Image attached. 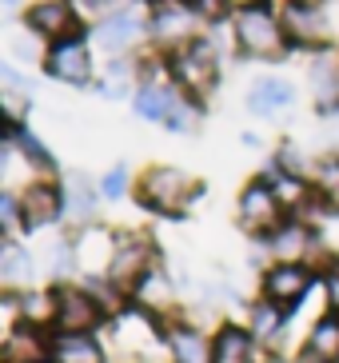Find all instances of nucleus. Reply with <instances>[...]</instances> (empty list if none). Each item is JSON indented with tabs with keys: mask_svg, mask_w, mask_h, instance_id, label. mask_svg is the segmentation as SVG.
<instances>
[{
	"mask_svg": "<svg viewBox=\"0 0 339 363\" xmlns=\"http://www.w3.org/2000/svg\"><path fill=\"white\" fill-rule=\"evenodd\" d=\"M196 192H200V184L188 180V176L176 172V168H152L148 176H144V188H140L144 203H148V208H160V212H180Z\"/></svg>",
	"mask_w": 339,
	"mask_h": 363,
	"instance_id": "3",
	"label": "nucleus"
},
{
	"mask_svg": "<svg viewBox=\"0 0 339 363\" xmlns=\"http://www.w3.org/2000/svg\"><path fill=\"white\" fill-rule=\"evenodd\" d=\"M21 144H24V156H28V160H40V164H48V152H44V148H40V144H36L32 136H24V132H21Z\"/></svg>",
	"mask_w": 339,
	"mask_h": 363,
	"instance_id": "31",
	"label": "nucleus"
},
{
	"mask_svg": "<svg viewBox=\"0 0 339 363\" xmlns=\"http://www.w3.org/2000/svg\"><path fill=\"white\" fill-rule=\"evenodd\" d=\"M308 355L316 363H335L339 359V320H319L308 340Z\"/></svg>",
	"mask_w": 339,
	"mask_h": 363,
	"instance_id": "20",
	"label": "nucleus"
},
{
	"mask_svg": "<svg viewBox=\"0 0 339 363\" xmlns=\"http://www.w3.org/2000/svg\"><path fill=\"white\" fill-rule=\"evenodd\" d=\"M228 4H240V9H252V4H260V0H228Z\"/></svg>",
	"mask_w": 339,
	"mask_h": 363,
	"instance_id": "33",
	"label": "nucleus"
},
{
	"mask_svg": "<svg viewBox=\"0 0 339 363\" xmlns=\"http://www.w3.org/2000/svg\"><path fill=\"white\" fill-rule=\"evenodd\" d=\"M148 264H152V247L132 240L128 247H120L112 256V284L116 288H136L140 279L148 276Z\"/></svg>",
	"mask_w": 339,
	"mask_h": 363,
	"instance_id": "11",
	"label": "nucleus"
},
{
	"mask_svg": "<svg viewBox=\"0 0 339 363\" xmlns=\"http://www.w3.org/2000/svg\"><path fill=\"white\" fill-rule=\"evenodd\" d=\"M48 359V343L36 328H12L4 347H0V363H44Z\"/></svg>",
	"mask_w": 339,
	"mask_h": 363,
	"instance_id": "13",
	"label": "nucleus"
},
{
	"mask_svg": "<svg viewBox=\"0 0 339 363\" xmlns=\"http://www.w3.org/2000/svg\"><path fill=\"white\" fill-rule=\"evenodd\" d=\"M128 0H76V9L88 12V16H100V21H108V16H116V12H124Z\"/></svg>",
	"mask_w": 339,
	"mask_h": 363,
	"instance_id": "28",
	"label": "nucleus"
},
{
	"mask_svg": "<svg viewBox=\"0 0 339 363\" xmlns=\"http://www.w3.org/2000/svg\"><path fill=\"white\" fill-rule=\"evenodd\" d=\"M128 80H132V68H128L124 60H112V68H108L104 80H100V92H104V96H124Z\"/></svg>",
	"mask_w": 339,
	"mask_h": 363,
	"instance_id": "23",
	"label": "nucleus"
},
{
	"mask_svg": "<svg viewBox=\"0 0 339 363\" xmlns=\"http://www.w3.org/2000/svg\"><path fill=\"white\" fill-rule=\"evenodd\" d=\"M168 124H172V128H191V124H196V112H191V104H184V100H176V108H172Z\"/></svg>",
	"mask_w": 339,
	"mask_h": 363,
	"instance_id": "29",
	"label": "nucleus"
},
{
	"mask_svg": "<svg viewBox=\"0 0 339 363\" xmlns=\"http://www.w3.org/2000/svg\"><path fill=\"white\" fill-rule=\"evenodd\" d=\"M279 208H284V200H279L276 192H267L264 184H255V188L244 192V200H240V220H244L248 228H255V232H276Z\"/></svg>",
	"mask_w": 339,
	"mask_h": 363,
	"instance_id": "8",
	"label": "nucleus"
},
{
	"mask_svg": "<svg viewBox=\"0 0 339 363\" xmlns=\"http://www.w3.org/2000/svg\"><path fill=\"white\" fill-rule=\"evenodd\" d=\"M331 299L339 303V276H331Z\"/></svg>",
	"mask_w": 339,
	"mask_h": 363,
	"instance_id": "32",
	"label": "nucleus"
},
{
	"mask_svg": "<svg viewBox=\"0 0 339 363\" xmlns=\"http://www.w3.org/2000/svg\"><path fill=\"white\" fill-rule=\"evenodd\" d=\"M252 320H255V335H276L279 320H284V308L267 299V303H260V308H255V315H252Z\"/></svg>",
	"mask_w": 339,
	"mask_h": 363,
	"instance_id": "25",
	"label": "nucleus"
},
{
	"mask_svg": "<svg viewBox=\"0 0 339 363\" xmlns=\"http://www.w3.org/2000/svg\"><path fill=\"white\" fill-rule=\"evenodd\" d=\"M48 72L64 84H88L92 76V56H88V44L68 36V40H56L52 52H48Z\"/></svg>",
	"mask_w": 339,
	"mask_h": 363,
	"instance_id": "4",
	"label": "nucleus"
},
{
	"mask_svg": "<svg viewBox=\"0 0 339 363\" xmlns=\"http://www.w3.org/2000/svg\"><path fill=\"white\" fill-rule=\"evenodd\" d=\"M235 40H240V48L248 56H264V60H276L287 48L284 21L272 16L267 9H260V4H252V9H244L235 16Z\"/></svg>",
	"mask_w": 339,
	"mask_h": 363,
	"instance_id": "1",
	"label": "nucleus"
},
{
	"mask_svg": "<svg viewBox=\"0 0 339 363\" xmlns=\"http://www.w3.org/2000/svg\"><path fill=\"white\" fill-rule=\"evenodd\" d=\"M0 259H4V264H0V276L9 279V284H12V279H21L24 272H28V267H24V264H28V256H24V252H21L16 244L4 247V256H0Z\"/></svg>",
	"mask_w": 339,
	"mask_h": 363,
	"instance_id": "26",
	"label": "nucleus"
},
{
	"mask_svg": "<svg viewBox=\"0 0 339 363\" xmlns=\"http://www.w3.org/2000/svg\"><path fill=\"white\" fill-rule=\"evenodd\" d=\"M172 72L188 88L191 96H204V92H212L216 88V76H220V65H216V52L208 48L204 40H191L184 48H176L172 56Z\"/></svg>",
	"mask_w": 339,
	"mask_h": 363,
	"instance_id": "2",
	"label": "nucleus"
},
{
	"mask_svg": "<svg viewBox=\"0 0 339 363\" xmlns=\"http://www.w3.org/2000/svg\"><path fill=\"white\" fill-rule=\"evenodd\" d=\"M212 363H252V335L244 328H223L212 343Z\"/></svg>",
	"mask_w": 339,
	"mask_h": 363,
	"instance_id": "16",
	"label": "nucleus"
},
{
	"mask_svg": "<svg viewBox=\"0 0 339 363\" xmlns=\"http://www.w3.org/2000/svg\"><path fill=\"white\" fill-rule=\"evenodd\" d=\"M291 104V84L287 80H255L252 92H248V108L260 112V116H276Z\"/></svg>",
	"mask_w": 339,
	"mask_h": 363,
	"instance_id": "15",
	"label": "nucleus"
},
{
	"mask_svg": "<svg viewBox=\"0 0 339 363\" xmlns=\"http://www.w3.org/2000/svg\"><path fill=\"white\" fill-rule=\"evenodd\" d=\"M308 284H311L308 267H299V264H279L276 272L267 276L264 291H267V299H272V303H279V308L291 311L299 299L308 296Z\"/></svg>",
	"mask_w": 339,
	"mask_h": 363,
	"instance_id": "9",
	"label": "nucleus"
},
{
	"mask_svg": "<svg viewBox=\"0 0 339 363\" xmlns=\"http://www.w3.org/2000/svg\"><path fill=\"white\" fill-rule=\"evenodd\" d=\"M279 21H284L287 40H296V44H319L328 36V21H323V12L311 0H291Z\"/></svg>",
	"mask_w": 339,
	"mask_h": 363,
	"instance_id": "6",
	"label": "nucleus"
},
{
	"mask_svg": "<svg viewBox=\"0 0 339 363\" xmlns=\"http://www.w3.org/2000/svg\"><path fill=\"white\" fill-rule=\"evenodd\" d=\"M100 188H104V196H120V192H124V168L108 172V176H104V184H100Z\"/></svg>",
	"mask_w": 339,
	"mask_h": 363,
	"instance_id": "30",
	"label": "nucleus"
},
{
	"mask_svg": "<svg viewBox=\"0 0 339 363\" xmlns=\"http://www.w3.org/2000/svg\"><path fill=\"white\" fill-rule=\"evenodd\" d=\"M52 359L56 363H104V355H100L96 340H88V335H60L52 347Z\"/></svg>",
	"mask_w": 339,
	"mask_h": 363,
	"instance_id": "18",
	"label": "nucleus"
},
{
	"mask_svg": "<svg viewBox=\"0 0 339 363\" xmlns=\"http://www.w3.org/2000/svg\"><path fill=\"white\" fill-rule=\"evenodd\" d=\"M335 363H339V359H335Z\"/></svg>",
	"mask_w": 339,
	"mask_h": 363,
	"instance_id": "35",
	"label": "nucleus"
},
{
	"mask_svg": "<svg viewBox=\"0 0 339 363\" xmlns=\"http://www.w3.org/2000/svg\"><path fill=\"white\" fill-rule=\"evenodd\" d=\"M140 36H144V21L136 12H116V16L100 21V28H96V44L104 52H124L128 44H136Z\"/></svg>",
	"mask_w": 339,
	"mask_h": 363,
	"instance_id": "10",
	"label": "nucleus"
},
{
	"mask_svg": "<svg viewBox=\"0 0 339 363\" xmlns=\"http://www.w3.org/2000/svg\"><path fill=\"white\" fill-rule=\"evenodd\" d=\"M136 296H140L144 308H156V303H160V308H168V284H164L160 276H152V272L144 276V284L136 288Z\"/></svg>",
	"mask_w": 339,
	"mask_h": 363,
	"instance_id": "24",
	"label": "nucleus"
},
{
	"mask_svg": "<svg viewBox=\"0 0 339 363\" xmlns=\"http://www.w3.org/2000/svg\"><path fill=\"white\" fill-rule=\"evenodd\" d=\"M64 200L56 188H48V184H36V188H28L21 200V216H24V224L28 228H44V224H52L56 216H60Z\"/></svg>",
	"mask_w": 339,
	"mask_h": 363,
	"instance_id": "14",
	"label": "nucleus"
},
{
	"mask_svg": "<svg viewBox=\"0 0 339 363\" xmlns=\"http://www.w3.org/2000/svg\"><path fill=\"white\" fill-rule=\"evenodd\" d=\"M172 359L176 363H212V347L204 343L200 331L176 328L172 331Z\"/></svg>",
	"mask_w": 339,
	"mask_h": 363,
	"instance_id": "19",
	"label": "nucleus"
},
{
	"mask_svg": "<svg viewBox=\"0 0 339 363\" xmlns=\"http://www.w3.org/2000/svg\"><path fill=\"white\" fill-rule=\"evenodd\" d=\"M272 247H276V256L284 264H299V256L311 247V235L304 228H276L272 232Z\"/></svg>",
	"mask_w": 339,
	"mask_h": 363,
	"instance_id": "21",
	"label": "nucleus"
},
{
	"mask_svg": "<svg viewBox=\"0 0 339 363\" xmlns=\"http://www.w3.org/2000/svg\"><path fill=\"white\" fill-rule=\"evenodd\" d=\"M28 28L40 36H52V40H68L76 33V4H64V0H40V4H32Z\"/></svg>",
	"mask_w": 339,
	"mask_h": 363,
	"instance_id": "7",
	"label": "nucleus"
},
{
	"mask_svg": "<svg viewBox=\"0 0 339 363\" xmlns=\"http://www.w3.org/2000/svg\"><path fill=\"white\" fill-rule=\"evenodd\" d=\"M172 108H176V96H172L164 84H156V80H152V84H144L136 92V112L144 120H164V124H168Z\"/></svg>",
	"mask_w": 339,
	"mask_h": 363,
	"instance_id": "17",
	"label": "nucleus"
},
{
	"mask_svg": "<svg viewBox=\"0 0 339 363\" xmlns=\"http://www.w3.org/2000/svg\"><path fill=\"white\" fill-rule=\"evenodd\" d=\"M316 92H319L323 100H328V104L335 100V92H339V68L331 65V60H328L323 68L316 65Z\"/></svg>",
	"mask_w": 339,
	"mask_h": 363,
	"instance_id": "27",
	"label": "nucleus"
},
{
	"mask_svg": "<svg viewBox=\"0 0 339 363\" xmlns=\"http://www.w3.org/2000/svg\"><path fill=\"white\" fill-rule=\"evenodd\" d=\"M152 33L168 48H184L196 40V16H191V9H160L152 21Z\"/></svg>",
	"mask_w": 339,
	"mask_h": 363,
	"instance_id": "12",
	"label": "nucleus"
},
{
	"mask_svg": "<svg viewBox=\"0 0 339 363\" xmlns=\"http://www.w3.org/2000/svg\"><path fill=\"white\" fill-rule=\"evenodd\" d=\"M100 323V303L84 291H60L56 296V328L64 335H88Z\"/></svg>",
	"mask_w": 339,
	"mask_h": 363,
	"instance_id": "5",
	"label": "nucleus"
},
{
	"mask_svg": "<svg viewBox=\"0 0 339 363\" xmlns=\"http://www.w3.org/2000/svg\"><path fill=\"white\" fill-rule=\"evenodd\" d=\"M4 9H16V0H4Z\"/></svg>",
	"mask_w": 339,
	"mask_h": 363,
	"instance_id": "34",
	"label": "nucleus"
},
{
	"mask_svg": "<svg viewBox=\"0 0 339 363\" xmlns=\"http://www.w3.org/2000/svg\"><path fill=\"white\" fill-rule=\"evenodd\" d=\"M64 212H72V216H88V208H92V192H88V184L80 180V176H72L68 180V192H64Z\"/></svg>",
	"mask_w": 339,
	"mask_h": 363,
	"instance_id": "22",
	"label": "nucleus"
}]
</instances>
